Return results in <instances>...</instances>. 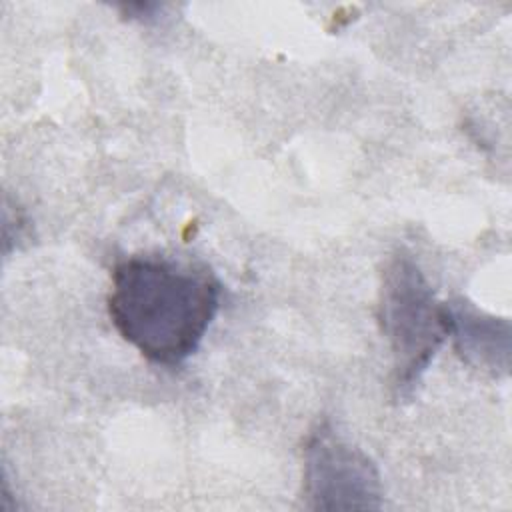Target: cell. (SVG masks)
Instances as JSON below:
<instances>
[{"label": "cell", "mask_w": 512, "mask_h": 512, "mask_svg": "<svg viewBox=\"0 0 512 512\" xmlns=\"http://www.w3.org/2000/svg\"><path fill=\"white\" fill-rule=\"evenodd\" d=\"M220 294L210 268L142 254L114 264L106 306L122 340L152 364L178 366L202 344Z\"/></svg>", "instance_id": "obj_1"}, {"label": "cell", "mask_w": 512, "mask_h": 512, "mask_svg": "<svg viewBox=\"0 0 512 512\" xmlns=\"http://www.w3.org/2000/svg\"><path fill=\"white\" fill-rule=\"evenodd\" d=\"M378 322L392 352V388L408 394L448 338L450 322L446 302L436 298L422 268L404 248L384 264Z\"/></svg>", "instance_id": "obj_2"}, {"label": "cell", "mask_w": 512, "mask_h": 512, "mask_svg": "<svg viewBox=\"0 0 512 512\" xmlns=\"http://www.w3.org/2000/svg\"><path fill=\"white\" fill-rule=\"evenodd\" d=\"M302 498L310 510H378L380 472L372 458L324 422L304 444Z\"/></svg>", "instance_id": "obj_3"}, {"label": "cell", "mask_w": 512, "mask_h": 512, "mask_svg": "<svg viewBox=\"0 0 512 512\" xmlns=\"http://www.w3.org/2000/svg\"><path fill=\"white\" fill-rule=\"evenodd\" d=\"M450 332L458 354L478 370L508 374L510 322L484 314L466 300L446 302Z\"/></svg>", "instance_id": "obj_4"}]
</instances>
